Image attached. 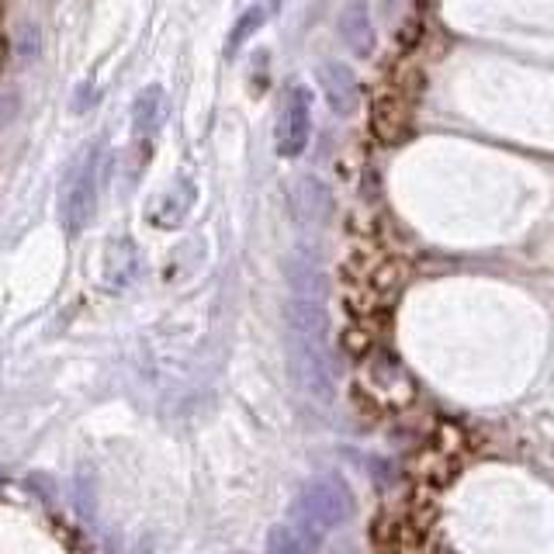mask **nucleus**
<instances>
[{"label":"nucleus","mask_w":554,"mask_h":554,"mask_svg":"<svg viewBox=\"0 0 554 554\" xmlns=\"http://www.w3.org/2000/svg\"><path fill=\"white\" fill-rule=\"evenodd\" d=\"M4 66H7V42H4V35H0V73H4Z\"/></svg>","instance_id":"obj_9"},{"label":"nucleus","mask_w":554,"mask_h":554,"mask_svg":"<svg viewBox=\"0 0 554 554\" xmlns=\"http://www.w3.org/2000/svg\"><path fill=\"white\" fill-rule=\"evenodd\" d=\"M163 122V91L160 87H146L139 97H136V108H132V125H136L139 136H149L156 132Z\"/></svg>","instance_id":"obj_7"},{"label":"nucleus","mask_w":554,"mask_h":554,"mask_svg":"<svg viewBox=\"0 0 554 554\" xmlns=\"http://www.w3.org/2000/svg\"><path fill=\"white\" fill-rule=\"evenodd\" d=\"M340 39L347 42L350 52L361 59H368L374 52V28H371V18H368V7L357 0L350 4L347 11L340 14Z\"/></svg>","instance_id":"obj_4"},{"label":"nucleus","mask_w":554,"mask_h":554,"mask_svg":"<svg viewBox=\"0 0 554 554\" xmlns=\"http://www.w3.org/2000/svg\"><path fill=\"white\" fill-rule=\"evenodd\" d=\"M319 84H323V94L333 115L340 118L357 115V108H361V87H357V77L350 66L329 59V63L319 66Z\"/></svg>","instance_id":"obj_3"},{"label":"nucleus","mask_w":554,"mask_h":554,"mask_svg":"<svg viewBox=\"0 0 554 554\" xmlns=\"http://www.w3.org/2000/svg\"><path fill=\"white\" fill-rule=\"evenodd\" d=\"M97 187H101V156L87 153L84 160L73 167L70 181H66L63 191V226L66 232H84L94 219V208H97Z\"/></svg>","instance_id":"obj_1"},{"label":"nucleus","mask_w":554,"mask_h":554,"mask_svg":"<svg viewBox=\"0 0 554 554\" xmlns=\"http://www.w3.org/2000/svg\"><path fill=\"white\" fill-rule=\"evenodd\" d=\"M260 25H264V7H250V11H246L243 18L236 21V28H232V35H229V56H232V52L243 49V42L250 39V35L260 32Z\"/></svg>","instance_id":"obj_8"},{"label":"nucleus","mask_w":554,"mask_h":554,"mask_svg":"<svg viewBox=\"0 0 554 554\" xmlns=\"http://www.w3.org/2000/svg\"><path fill=\"white\" fill-rule=\"evenodd\" d=\"M295 208L302 212L305 222L323 226V222L329 219V212H333V198H329L323 181H316V177H302V181H298V191H295Z\"/></svg>","instance_id":"obj_5"},{"label":"nucleus","mask_w":554,"mask_h":554,"mask_svg":"<svg viewBox=\"0 0 554 554\" xmlns=\"http://www.w3.org/2000/svg\"><path fill=\"white\" fill-rule=\"evenodd\" d=\"M312 136V94L309 87H291L284 97L281 118H277V156L284 160H295L305 153Z\"/></svg>","instance_id":"obj_2"},{"label":"nucleus","mask_w":554,"mask_h":554,"mask_svg":"<svg viewBox=\"0 0 554 554\" xmlns=\"http://www.w3.org/2000/svg\"><path fill=\"white\" fill-rule=\"evenodd\" d=\"M191 205H194V187L187 184V181H181L177 187H170V191L163 194L160 201H156V208H153V222H156V226H163V229L181 226L184 215L191 212Z\"/></svg>","instance_id":"obj_6"}]
</instances>
